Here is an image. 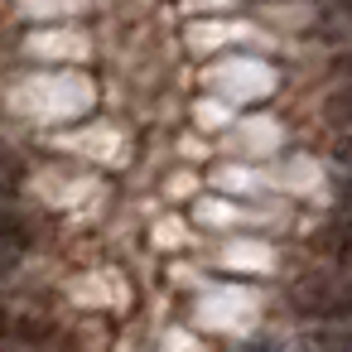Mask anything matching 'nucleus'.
<instances>
[{
	"label": "nucleus",
	"mask_w": 352,
	"mask_h": 352,
	"mask_svg": "<svg viewBox=\"0 0 352 352\" xmlns=\"http://www.w3.org/2000/svg\"><path fill=\"white\" fill-rule=\"evenodd\" d=\"M289 309L304 318H352V280L338 270H309L289 285Z\"/></svg>",
	"instance_id": "1"
},
{
	"label": "nucleus",
	"mask_w": 352,
	"mask_h": 352,
	"mask_svg": "<svg viewBox=\"0 0 352 352\" xmlns=\"http://www.w3.org/2000/svg\"><path fill=\"white\" fill-rule=\"evenodd\" d=\"M314 251H318L323 261H333V265L352 270V222H347V217H338V222L318 227V236H314Z\"/></svg>",
	"instance_id": "2"
},
{
	"label": "nucleus",
	"mask_w": 352,
	"mask_h": 352,
	"mask_svg": "<svg viewBox=\"0 0 352 352\" xmlns=\"http://www.w3.org/2000/svg\"><path fill=\"white\" fill-rule=\"evenodd\" d=\"M304 352H352V328H318L304 338Z\"/></svg>",
	"instance_id": "3"
},
{
	"label": "nucleus",
	"mask_w": 352,
	"mask_h": 352,
	"mask_svg": "<svg viewBox=\"0 0 352 352\" xmlns=\"http://www.w3.org/2000/svg\"><path fill=\"white\" fill-rule=\"evenodd\" d=\"M20 184H25V164H20V155L0 145V198H15Z\"/></svg>",
	"instance_id": "4"
},
{
	"label": "nucleus",
	"mask_w": 352,
	"mask_h": 352,
	"mask_svg": "<svg viewBox=\"0 0 352 352\" xmlns=\"http://www.w3.org/2000/svg\"><path fill=\"white\" fill-rule=\"evenodd\" d=\"M328 121H333V126H342V135L352 131V87H342V92H333V97H328Z\"/></svg>",
	"instance_id": "5"
},
{
	"label": "nucleus",
	"mask_w": 352,
	"mask_h": 352,
	"mask_svg": "<svg viewBox=\"0 0 352 352\" xmlns=\"http://www.w3.org/2000/svg\"><path fill=\"white\" fill-rule=\"evenodd\" d=\"M333 160H338V164L352 174V131H347V135H338V145H333Z\"/></svg>",
	"instance_id": "6"
},
{
	"label": "nucleus",
	"mask_w": 352,
	"mask_h": 352,
	"mask_svg": "<svg viewBox=\"0 0 352 352\" xmlns=\"http://www.w3.org/2000/svg\"><path fill=\"white\" fill-rule=\"evenodd\" d=\"M338 208H342V217L352 222V184H342V188H338Z\"/></svg>",
	"instance_id": "7"
},
{
	"label": "nucleus",
	"mask_w": 352,
	"mask_h": 352,
	"mask_svg": "<svg viewBox=\"0 0 352 352\" xmlns=\"http://www.w3.org/2000/svg\"><path fill=\"white\" fill-rule=\"evenodd\" d=\"M15 328H20V323H15V318H10V314H6V309H0V342H6V338H10V333H15Z\"/></svg>",
	"instance_id": "8"
},
{
	"label": "nucleus",
	"mask_w": 352,
	"mask_h": 352,
	"mask_svg": "<svg viewBox=\"0 0 352 352\" xmlns=\"http://www.w3.org/2000/svg\"><path fill=\"white\" fill-rule=\"evenodd\" d=\"M0 352H20V347H10V342H0Z\"/></svg>",
	"instance_id": "9"
}]
</instances>
